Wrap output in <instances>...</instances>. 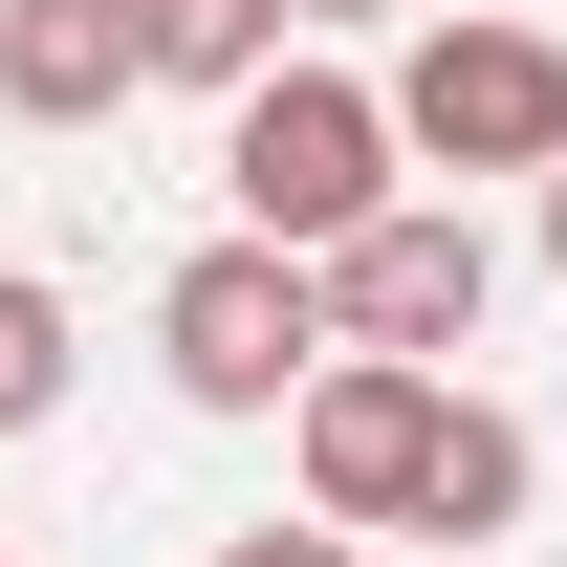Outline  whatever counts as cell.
I'll return each mask as SVG.
<instances>
[{
  "label": "cell",
  "mask_w": 567,
  "mask_h": 567,
  "mask_svg": "<svg viewBox=\"0 0 567 567\" xmlns=\"http://www.w3.org/2000/svg\"><path fill=\"white\" fill-rule=\"evenodd\" d=\"M393 175H567V22L546 0H458L393 44Z\"/></svg>",
  "instance_id": "1"
},
{
  "label": "cell",
  "mask_w": 567,
  "mask_h": 567,
  "mask_svg": "<svg viewBox=\"0 0 567 567\" xmlns=\"http://www.w3.org/2000/svg\"><path fill=\"white\" fill-rule=\"evenodd\" d=\"M218 197H240V240H284V262H328L350 218H393V110H371V66H306V44H284L262 87H218Z\"/></svg>",
  "instance_id": "2"
},
{
  "label": "cell",
  "mask_w": 567,
  "mask_h": 567,
  "mask_svg": "<svg viewBox=\"0 0 567 567\" xmlns=\"http://www.w3.org/2000/svg\"><path fill=\"white\" fill-rule=\"evenodd\" d=\"M306 306H328V350L458 371V350H481V306H502V240H481L458 197H393V218H350V240L306 262Z\"/></svg>",
  "instance_id": "3"
},
{
  "label": "cell",
  "mask_w": 567,
  "mask_h": 567,
  "mask_svg": "<svg viewBox=\"0 0 567 567\" xmlns=\"http://www.w3.org/2000/svg\"><path fill=\"white\" fill-rule=\"evenodd\" d=\"M306 350H328V306H306V262H284V240H197V262L153 284V371H175L197 415H284V393H306Z\"/></svg>",
  "instance_id": "4"
},
{
  "label": "cell",
  "mask_w": 567,
  "mask_h": 567,
  "mask_svg": "<svg viewBox=\"0 0 567 567\" xmlns=\"http://www.w3.org/2000/svg\"><path fill=\"white\" fill-rule=\"evenodd\" d=\"M436 415H458V371H393V350H306V393H284L306 524H415V481H436Z\"/></svg>",
  "instance_id": "5"
},
{
  "label": "cell",
  "mask_w": 567,
  "mask_h": 567,
  "mask_svg": "<svg viewBox=\"0 0 567 567\" xmlns=\"http://www.w3.org/2000/svg\"><path fill=\"white\" fill-rule=\"evenodd\" d=\"M132 87H153L132 0H0V110H22V132H110Z\"/></svg>",
  "instance_id": "6"
},
{
  "label": "cell",
  "mask_w": 567,
  "mask_h": 567,
  "mask_svg": "<svg viewBox=\"0 0 567 567\" xmlns=\"http://www.w3.org/2000/svg\"><path fill=\"white\" fill-rule=\"evenodd\" d=\"M524 502H546V436L502 415V393H458L436 415V481H415V546H502Z\"/></svg>",
  "instance_id": "7"
},
{
  "label": "cell",
  "mask_w": 567,
  "mask_h": 567,
  "mask_svg": "<svg viewBox=\"0 0 567 567\" xmlns=\"http://www.w3.org/2000/svg\"><path fill=\"white\" fill-rule=\"evenodd\" d=\"M132 44H153V87H262L284 0H132Z\"/></svg>",
  "instance_id": "8"
},
{
  "label": "cell",
  "mask_w": 567,
  "mask_h": 567,
  "mask_svg": "<svg viewBox=\"0 0 567 567\" xmlns=\"http://www.w3.org/2000/svg\"><path fill=\"white\" fill-rule=\"evenodd\" d=\"M44 415H66V284L0 262V436H44Z\"/></svg>",
  "instance_id": "9"
},
{
  "label": "cell",
  "mask_w": 567,
  "mask_h": 567,
  "mask_svg": "<svg viewBox=\"0 0 567 567\" xmlns=\"http://www.w3.org/2000/svg\"><path fill=\"white\" fill-rule=\"evenodd\" d=\"M218 567H350V524H240Z\"/></svg>",
  "instance_id": "10"
},
{
  "label": "cell",
  "mask_w": 567,
  "mask_h": 567,
  "mask_svg": "<svg viewBox=\"0 0 567 567\" xmlns=\"http://www.w3.org/2000/svg\"><path fill=\"white\" fill-rule=\"evenodd\" d=\"M284 22H393V0H284Z\"/></svg>",
  "instance_id": "11"
},
{
  "label": "cell",
  "mask_w": 567,
  "mask_h": 567,
  "mask_svg": "<svg viewBox=\"0 0 567 567\" xmlns=\"http://www.w3.org/2000/svg\"><path fill=\"white\" fill-rule=\"evenodd\" d=\"M546 284H567V175H546Z\"/></svg>",
  "instance_id": "12"
},
{
  "label": "cell",
  "mask_w": 567,
  "mask_h": 567,
  "mask_svg": "<svg viewBox=\"0 0 567 567\" xmlns=\"http://www.w3.org/2000/svg\"><path fill=\"white\" fill-rule=\"evenodd\" d=\"M415 567H502V546H415Z\"/></svg>",
  "instance_id": "13"
},
{
  "label": "cell",
  "mask_w": 567,
  "mask_h": 567,
  "mask_svg": "<svg viewBox=\"0 0 567 567\" xmlns=\"http://www.w3.org/2000/svg\"><path fill=\"white\" fill-rule=\"evenodd\" d=\"M0 567H22V524H0Z\"/></svg>",
  "instance_id": "14"
}]
</instances>
